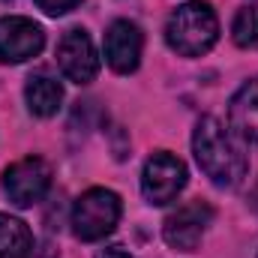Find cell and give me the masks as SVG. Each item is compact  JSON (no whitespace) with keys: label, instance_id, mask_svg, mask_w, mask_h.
<instances>
[{"label":"cell","instance_id":"7","mask_svg":"<svg viewBox=\"0 0 258 258\" xmlns=\"http://www.w3.org/2000/svg\"><path fill=\"white\" fill-rule=\"evenodd\" d=\"M57 63H60V72L72 84H90L99 75V54H96L87 30L72 27V30H66L60 36V42H57Z\"/></svg>","mask_w":258,"mask_h":258},{"label":"cell","instance_id":"5","mask_svg":"<svg viewBox=\"0 0 258 258\" xmlns=\"http://www.w3.org/2000/svg\"><path fill=\"white\" fill-rule=\"evenodd\" d=\"M51 186V165L39 156H24L3 171V192L15 207H33Z\"/></svg>","mask_w":258,"mask_h":258},{"label":"cell","instance_id":"4","mask_svg":"<svg viewBox=\"0 0 258 258\" xmlns=\"http://www.w3.org/2000/svg\"><path fill=\"white\" fill-rule=\"evenodd\" d=\"M186 165L168 150H156L141 171V192L150 204H168L186 186Z\"/></svg>","mask_w":258,"mask_h":258},{"label":"cell","instance_id":"2","mask_svg":"<svg viewBox=\"0 0 258 258\" xmlns=\"http://www.w3.org/2000/svg\"><path fill=\"white\" fill-rule=\"evenodd\" d=\"M219 39V18L204 0H189L168 15L165 42L180 57H201Z\"/></svg>","mask_w":258,"mask_h":258},{"label":"cell","instance_id":"15","mask_svg":"<svg viewBox=\"0 0 258 258\" xmlns=\"http://www.w3.org/2000/svg\"><path fill=\"white\" fill-rule=\"evenodd\" d=\"M96 258H135V255H129L123 246H105V249L96 252Z\"/></svg>","mask_w":258,"mask_h":258},{"label":"cell","instance_id":"6","mask_svg":"<svg viewBox=\"0 0 258 258\" xmlns=\"http://www.w3.org/2000/svg\"><path fill=\"white\" fill-rule=\"evenodd\" d=\"M210 222H213V207H210L207 201L195 198V201H186L183 207H177V210L165 219L162 237H165V243H168L171 249H177V252H195Z\"/></svg>","mask_w":258,"mask_h":258},{"label":"cell","instance_id":"8","mask_svg":"<svg viewBox=\"0 0 258 258\" xmlns=\"http://www.w3.org/2000/svg\"><path fill=\"white\" fill-rule=\"evenodd\" d=\"M45 45V33L36 21L24 15L0 18V63H24L36 57Z\"/></svg>","mask_w":258,"mask_h":258},{"label":"cell","instance_id":"11","mask_svg":"<svg viewBox=\"0 0 258 258\" xmlns=\"http://www.w3.org/2000/svg\"><path fill=\"white\" fill-rule=\"evenodd\" d=\"M24 99H27V108L30 114L36 117H51L57 114L60 102H63V87L57 84V78L45 75V72H36L27 78L24 84Z\"/></svg>","mask_w":258,"mask_h":258},{"label":"cell","instance_id":"1","mask_svg":"<svg viewBox=\"0 0 258 258\" xmlns=\"http://www.w3.org/2000/svg\"><path fill=\"white\" fill-rule=\"evenodd\" d=\"M192 150L198 168L210 177V183H216L222 189H234V186L243 183V177L249 171V159L237 147L231 132L216 117H201L198 120L192 135Z\"/></svg>","mask_w":258,"mask_h":258},{"label":"cell","instance_id":"13","mask_svg":"<svg viewBox=\"0 0 258 258\" xmlns=\"http://www.w3.org/2000/svg\"><path fill=\"white\" fill-rule=\"evenodd\" d=\"M231 36L240 48H258V6H243L234 15Z\"/></svg>","mask_w":258,"mask_h":258},{"label":"cell","instance_id":"16","mask_svg":"<svg viewBox=\"0 0 258 258\" xmlns=\"http://www.w3.org/2000/svg\"><path fill=\"white\" fill-rule=\"evenodd\" d=\"M30 258H57V249H54L51 243H42L39 249H33V252H30Z\"/></svg>","mask_w":258,"mask_h":258},{"label":"cell","instance_id":"3","mask_svg":"<svg viewBox=\"0 0 258 258\" xmlns=\"http://www.w3.org/2000/svg\"><path fill=\"white\" fill-rule=\"evenodd\" d=\"M120 222V198L111 189H87L72 207V234L84 243L108 237Z\"/></svg>","mask_w":258,"mask_h":258},{"label":"cell","instance_id":"14","mask_svg":"<svg viewBox=\"0 0 258 258\" xmlns=\"http://www.w3.org/2000/svg\"><path fill=\"white\" fill-rule=\"evenodd\" d=\"M42 12H48V15H63L69 9H75L81 0H33Z\"/></svg>","mask_w":258,"mask_h":258},{"label":"cell","instance_id":"9","mask_svg":"<svg viewBox=\"0 0 258 258\" xmlns=\"http://www.w3.org/2000/svg\"><path fill=\"white\" fill-rule=\"evenodd\" d=\"M141 48H144V36L138 30V24H132L126 18L111 21L105 30V60L114 72L129 75L141 63Z\"/></svg>","mask_w":258,"mask_h":258},{"label":"cell","instance_id":"10","mask_svg":"<svg viewBox=\"0 0 258 258\" xmlns=\"http://www.w3.org/2000/svg\"><path fill=\"white\" fill-rule=\"evenodd\" d=\"M228 129L243 144L258 147V78L246 81L228 105Z\"/></svg>","mask_w":258,"mask_h":258},{"label":"cell","instance_id":"12","mask_svg":"<svg viewBox=\"0 0 258 258\" xmlns=\"http://www.w3.org/2000/svg\"><path fill=\"white\" fill-rule=\"evenodd\" d=\"M33 234L18 216L0 213V258H30Z\"/></svg>","mask_w":258,"mask_h":258}]
</instances>
